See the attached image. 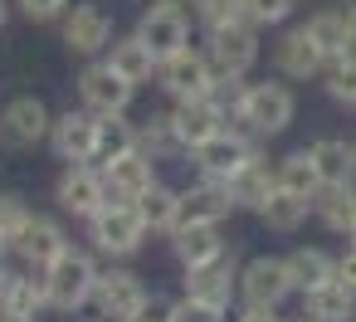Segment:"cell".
I'll return each mask as SVG.
<instances>
[{"label": "cell", "mask_w": 356, "mask_h": 322, "mask_svg": "<svg viewBox=\"0 0 356 322\" xmlns=\"http://www.w3.org/2000/svg\"><path fill=\"white\" fill-rule=\"evenodd\" d=\"M171 249H176L181 268H200V264L225 254V234H220V225H176L171 230Z\"/></svg>", "instance_id": "obj_24"}, {"label": "cell", "mask_w": 356, "mask_h": 322, "mask_svg": "<svg viewBox=\"0 0 356 322\" xmlns=\"http://www.w3.org/2000/svg\"><path fill=\"white\" fill-rule=\"evenodd\" d=\"M322 79H327V93H332L337 103H346V108H356V54H341V59H327V69H322Z\"/></svg>", "instance_id": "obj_34"}, {"label": "cell", "mask_w": 356, "mask_h": 322, "mask_svg": "<svg viewBox=\"0 0 356 322\" xmlns=\"http://www.w3.org/2000/svg\"><path fill=\"white\" fill-rule=\"evenodd\" d=\"M307 152H312V161H317V171H322V186L356 176V152H351L341 137H322V142H312Z\"/></svg>", "instance_id": "obj_30"}, {"label": "cell", "mask_w": 356, "mask_h": 322, "mask_svg": "<svg viewBox=\"0 0 356 322\" xmlns=\"http://www.w3.org/2000/svg\"><path fill=\"white\" fill-rule=\"evenodd\" d=\"M15 283H20V273H15V268H0V312H6V303H10V293H15Z\"/></svg>", "instance_id": "obj_43"}, {"label": "cell", "mask_w": 356, "mask_h": 322, "mask_svg": "<svg viewBox=\"0 0 356 322\" xmlns=\"http://www.w3.org/2000/svg\"><path fill=\"white\" fill-rule=\"evenodd\" d=\"M98 264H93V254H83V249H64L49 268H44V278H49V307L54 312H79L83 303H93V288H98Z\"/></svg>", "instance_id": "obj_2"}, {"label": "cell", "mask_w": 356, "mask_h": 322, "mask_svg": "<svg viewBox=\"0 0 356 322\" xmlns=\"http://www.w3.org/2000/svg\"><path fill=\"white\" fill-rule=\"evenodd\" d=\"M239 322H283L278 307H259V303H244L239 307Z\"/></svg>", "instance_id": "obj_41"}, {"label": "cell", "mask_w": 356, "mask_h": 322, "mask_svg": "<svg viewBox=\"0 0 356 322\" xmlns=\"http://www.w3.org/2000/svg\"><path fill=\"white\" fill-rule=\"evenodd\" d=\"M293 113H298V98L288 93V83L264 79V83H244V93H239V103H234L229 118L249 137H278V132H288Z\"/></svg>", "instance_id": "obj_1"}, {"label": "cell", "mask_w": 356, "mask_h": 322, "mask_svg": "<svg viewBox=\"0 0 356 322\" xmlns=\"http://www.w3.org/2000/svg\"><path fill=\"white\" fill-rule=\"evenodd\" d=\"M15 6H20L30 20H40V25H49V20H64V15H69V0H15Z\"/></svg>", "instance_id": "obj_39"}, {"label": "cell", "mask_w": 356, "mask_h": 322, "mask_svg": "<svg viewBox=\"0 0 356 322\" xmlns=\"http://www.w3.org/2000/svg\"><path fill=\"white\" fill-rule=\"evenodd\" d=\"M49 147H54L59 161H93V152H98V113H88V108L74 113L69 108L64 118H54Z\"/></svg>", "instance_id": "obj_17"}, {"label": "cell", "mask_w": 356, "mask_h": 322, "mask_svg": "<svg viewBox=\"0 0 356 322\" xmlns=\"http://www.w3.org/2000/svg\"><path fill=\"white\" fill-rule=\"evenodd\" d=\"M351 322H356V317H351Z\"/></svg>", "instance_id": "obj_53"}, {"label": "cell", "mask_w": 356, "mask_h": 322, "mask_svg": "<svg viewBox=\"0 0 356 322\" xmlns=\"http://www.w3.org/2000/svg\"><path fill=\"white\" fill-rule=\"evenodd\" d=\"M54 200H59L69 215L88 220V215H98V210L113 200V191H108V176H103L93 161H69V171H64V181H59Z\"/></svg>", "instance_id": "obj_8"}, {"label": "cell", "mask_w": 356, "mask_h": 322, "mask_svg": "<svg viewBox=\"0 0 356 322\" xmlns=\"http://www.w3.org/2000/svg\"><path fill=\"white\" fill-rule=\"evenodd\" d=\"M171 322H225V307H215V303H205V298L186 293V298H176Z\"/></svg>", "instance_id": "obj_36"}, {"label": "cell", "mask_w": 356, "mask_h": 322, "mask_svg": "<svg viewBox=\"0 0 356 322\" xmlns=\"http://www.w3.org/2000/svg\"><path fill=\"white\" fill-rule=\"evenodd\" d=\"M278 186L293 191V195H307V200L322 191V171H317V161H312L307 147H302V152H288V156L278 161Z\"/></svg>", "instance_id": "obj_28"}, {"label": "cell", "mask_w": 356, "mask_h": 322, "mask_svg": "<svg viewBox=\"0 0 356 322\" xmlns=\"http://www.w3.org/2000/svg\"><path fill=\"white\" fill-rule=\"evenodd\" d=\"M234 210H239V205H234L229 181L200 176L191 191H181V225H225Z\"/></svg>", "instance_id": "obj_15"}, {"label": "cell", "mask_w": 356, "mask_h": 322, "mask_svg": "<svg viewBox=\"0 0 356 322\" xmlns=\"http://www.w3.org/2000/svg\"><path fill=\"white\" fill-rule=\"evenodd\" d=\"M210 45V64H215V79H244L254 64H259V25L239 20V25H220V30H205Z\"/></svg>", "instance_id": "obj_4"}, {"label": "cell", "mask_w": 356, "mask_h": 322, "mask_svg": "<svg viewBox=\"0 0 356 322\" xmlns=\"http://www.w3.org/2000/svg\"><path fill=\"white\" fill-rule=\"evenodd\" d=\"M195 166H200V176H215V181H229L249 156H254V137L249 132H239V127H220L210 142H200L195 152Z\"/></svg>", "instance_id": "obj_11"}, {"label": "cell", "mask_w": 356, "mask_h": 322, "mask_svg": "<svg viewBox=\"0 0 356 322\" xmlns=\"http://www.w3.org/2000/svg\"><path fill=\"white\" fill-rule=\"evenodd\" d=\"M132 93H137V83H127L108 59H103V64H88V69L79 74V98H83V108L98 113V118L127 113V108H132Z\"/></svg>", "instance_id": "obj_7"}, {"label": "cell", "mask_w": 356, "mask_h": 322, "mask_svg": "<svg viewBox=\"0 0 356 322\" xmlns=\"http://www.w3.org/2000/svg\"><path fill=\"white\" fill-rule=\"evenodd\" d=\"M229 191H234V205H239V210H254V215H259L264 200L278 191V166H268V161L254 152V156L229 176Z\"/></svg>", "instance_id": "obj_20"}, {"label": "cell", "mask_w": 356, "mask_h": 322, "mask_svg": "<svg viewBox=\"0 0 356 322\" xmlns=\"http://www.w3.org/2000/svg\"><path fill=\"white\" fill-rule=\"evenodd\" d=\"M337 278H341V283H351V288H356V244H346V254H341V259H337Z\"/></svg>", "instance_id": "obj_42"}, {"label": "cell", "mask_w": 356, "mask_h": 322, "mask_svg": "<svg viewBox=\"0 0 356 322\" xmlns=\"http://www.w3.org/2000/svg\"><path fill=\"white\" fill-rule=\"evenodd\" d=\"M312 210L317 220L332 230V234H356V181H332L312 195Z\"/></svg>", "instance_id": "obj_22"}, {"label": "cell", "mask_w": 356, "mask_h": 322, "mask_svg": "<svg viewBox=\"0 0 356 322\" xmlns=\"http://www.w3.org/2000/svg\"><path fill=\"white\" fill-rule=\"evenodd\" d=\"M6 20H10V0H0V30H6Z\"/></svg>", "instance_id": "obj_46"}, {"label": "cell", "mask_w": 356, "mask_h": 322, "mask_svg": "<svg viewBox=\"0 0 356 322\" xmlns=\"http://www.w3.org/2000/svg\"><path fill=\"white\" fill-rule=\"evenodd\" d=\"M156 161L137 147V152H127V156H118V161H108L103 166V176H108V191H113V200H137L152 181H156V171H152Z\"/></svg>", "instance_id": "obj_23"}, {"label": "cell", "mask_w": 356, "mask_h": 322, "mask_svg": "<svg viewBox=\"0 0 356 322\" xmlns=\"http://www.w3.org/2000/svg\"><path fill=\"white\" fill-rule=\"evenodd\" d=\"M132 322H142V317H132Z\"/></svg>", "instance_id": "obj_51"}, {"label": "cell", "mask_w": 356, "mask_h": 322, "mask_svg": "<svg viewBox=\"0 0 356 322\" xmlns=\"http://www.w3.org/2000/svg\"><path fill=\"white\" fill-rule=\"evenodd\" d=\"M351 244H356V234H351Z\"/></svg>", "instance_id": "obj_50"}, {"label": "cell", "mask_w": 356, "mask_h": 322, "mask_svg": "<svg viewBox=\"0 0 356 322\" xmlns=\"http://www.w3.org/2000/svg\"><path fill=\"white\" fill-rule=\"evenodd\" d=\"M0 322H35V317H20V312H0Z\"/></svg>", "instance_id": "obj_45"}, {"label": "cell", "mask_w": 356, "mask_h": 322, "mask_svg": "<svg viewBox=\"0 0 356 322\" xmlns=\"http://www.w3.org/2000/svg\"><path fill=\"white\" fill-rule=\"evenodd\" d=\"M346 30H351V49H356V6L346 10Z\"/></svg>", "instance_id": "obj_44"}, {"label": "cell", "mask_w": 356, "mask_h": 322, "mask_svg": "<svg viewBox=\"0 0 356 322\" xmlns=\"http://www.w3.org/2000/svg\"><path fill=\"white\" fill-rule=\"evenodd\" d=\"M273 69L283 79H317L327 69V49L317 45V35L307 25H293L278 45H273Z\"/></svg>", "instance_id": "obj_14"}, {"label": "cell", "mask_w": 356, "mask_h": 322, "mask_svg": "<svg viewBox=\"0 0 356 322\" xmlns=\"http://www.w3.org/2000/svg\"><path fill=\"white\" fill-rule=\"evenodd\" d=\"M288 293H298L293 283V268L288 259H273V254H259L239 268V303H259V307H278Z\"/></svg>", "instance_id": "obj_5"}, {"label": "cell", "mask_w": 356, "mask_h": 322, "mask_svg": "<svg viewBox=\"0 0 356 322\" xmlns=\"http://www.w3.org/2000/svg\"><path fill=\"white\" fill-rule=\"evenodd\" d=\"M54 118L40 98H10L6 108H0V142H6L10 152H30L49 137Z\"/></svg>", "instance_id": "obj_9"}, {"label": "cell", "mask_w": 356, "mask_h": 322, "mask_svg": "<svg viewBox=\"0 0 356 322\" xmlns=\"http://www.w3.org/2000/svg\"><path fill=\"white\" fill-rule=\"evenodd\" d=\"M108 64L127 79V83H152L156 79V54H152V45L142 40V35H127V40H113V49H108Z\"/></svg>", "instance_id": "obj_26"}, {"label": "cell", "mask_w": 356, "mask_h": 322, "mask_svg": "<svg viewBox=\"0 0 356 322\" xmlns=\"http://www.w3.org/2000/svg\"><path fill=\"white\" fill-rule=\"evenodd\" d=\"M137 152V122H127V113H113V118H98V152H93V166L103 171L108 161Z\"/></svg>", "instance_id": "obj_27"}, {"label": "cell", "mask_w": 356, "mask_h": 322, "mask_svg": "<svg viewBox=\"0 0 356 322\" xmlns=\"http://www.w3.org/2000/svg\"><path fill=\"white\" fill-rule=\"evenodd\" d=\"M93 307H98L103 317H113V322H132V317H142V307H147V288H142V278H137L132 268H108V273H98Z\"/></svg>", "instance_id": "obj_10"}, {"label": "cell", "mask_w": 356, "mask_h": 322, "mask_svg": "<svg viewBox=\"0 0 356 322\" xmlns=\"http://www.w3.org/2000/svg\"><path fill=\"white\" fill-rule=\"evenodd\" d=\"M283 322H307V317H283Z\"/></svg>", "instance_id": "obj_49"}, {"label": "cell", "mask_w": 356, "mask_h": 322, "mask_svg": "<svg viewBox=\"0 0 356 322\" xmlns=\"http://www.w3.org/2000/svg\"><path fill=\"white\" fill-rule=\"evenodd\" d=\"M132 205H137V215L147 220L152 234H171V230L181 225V191H171L166 181H152Z\"/></svg>", "instance_id": "obj_25"}, {"label": "cell", "mask_w": 356, "mask_h": 322, "mask_svg": "<svg viewBox=\"0 0 356 322\" xmlns=\"http://www.w3.org/2000/svg\"><path fill=\"white\" fill-rule=\"evenodd\" d=\"M307 30L317 35V45L327 49V59L356 54V49H351V30H346V15H341V10H317V15L307 20Z\"/></svg>", "instance_id": "obj_32"}, {"label": "cell", "mask_w": 356, "mask_h": 322, "mask_svg": "<svg viewBox=\"0 0 356 322\" xmlns=\"http://www.w3.org/2000/svg\"><path fill=\"white\" fill-rule=\"evenodd\" d=\"M137 147H142L152 161L176 156V152H181V142H176V132H171V118H166V113H152L147 122H137Z\"/></svg>", "instance_id": "obj_33"}, {"label": "cell", "mask_w": 356, "mask_h": 322, "mask_svg": "<svg viewBox=\"0 0 356 322\" xmlns=\"http://www.w3.org/2000/svg\"><path fill=\"white\" fill-rule=\"evenodd\" d=\"M25 220H30V210H25V200L6 191V195H0V230H6V234L15 239V234L25 230Z\"/></svg>", "instance_id": "obj_38"}, {"label": "cell", "mask_w": 356, "mask_h": 322, "mask_svg": "<svg viewBox=\"0 0 356 322\" xmlns=\"http://www.w3.org/2000/svg\"><path fill=\"white\" fill-rule=\"evenodd\" d=\"M64 45L74 54H83V59L103 54L113 45V15L103 6H88V0H83V6H69V15H64Z\"/></svg>", "instance_id": "obj_16"}, {"label": "cell", "mask_w": 356, "mask_h": 322, "mask_svg": "<svg viewBox=\"0 0 356 322\" xmlns=\"http://www.w3.org/2000/svg\"><path fill=\"white\" fill-rule=\"evenodd\" d=\"M302 317L307 322H351L356 317V288L341 278H327L322 288L302 293Z\"/></svg>", "instance_id": "obj_21"}, {"label": "cell", "mask_w": 356, "mask_h": 322, "mask_svg": "<svg viewBox=\"0 0 356 322\" xmlns=\"http://www.w3.org/2000/svg\"><path fill=\"white\" fill-rule=\"evenodd\" d=\"M161 6H181L186 10V6H195V0H161Z\"/></svg>", "instance_id": "obj_47"}, {"label": "cell", "mask_w": 356, "mask_h": 322, "mask_svg": "<svg viewBox=\"0 0 356 322\" xmlns=\"http://www.w3.org/2000/svg\"><path fill=\"white\" fill-rule=\"evenodd\" d=\"M351 152H356V142H351Z\"/></svg>", "instance_id": "obj_52"}, {"label": "cell", "mask_w": 356, "mask_h": 322, "mask_svg": "<svg viewBox=\"0 0 356 322\" xmlns=\"http://www.w3.org/2000/svg\"><path fill=\"white\" fill-rule=\"evenodd\" d=\"M176 312V298H161V293H147V307H142V322H171Z\"/></svg>", "instance_id": "obj_40"}, {"label": "cell", "mask_w": 356, "mask_h": 322, "mask_svg": "<svg viewBox=\"0 0 356 322\" xmlns=\"http://www.w3.org/2000/svg\"><path fill=\"white\" fill-rule=\"evenodd\" d=\"M195 20L205 30H220V25H239L249 15H244V0H195Z\"/></svg>", "instance_id": "obj_35"}, {"label": "cell", "mask_w": 356, "mask_h": 322, "mask_svg": "<svg viewBox=\"0 0 356 322\" xmlns=\"http://www.w3.org/2000/svg\"><path fill=\"white\" fill-rule=\"evenodd\" d=\"M10 249H15L30 268H49V264L69 249V234L59 230V220H49V215H30L25 230L10 239Z\"/></svg>", "instance_id": "obj_18"}, {"label": "cell", "mask_w": 356, "mask_h": 322, "mask_svg": "<svg viewBox=\"0 0 356 322\" xmlns=\"http://www.w3.org/2000/svg\"><path fill=\"white\" fill-rule=\"evenodd\" d=\"M156 83L181 103V98H205L210 88H215V64H210V54H200V49H181V54H171V59H161L156 64Z\"/></svg>", "instance_id": "obj_6"}, {"label": "cell", "mask_w": 356, "mask_h": 322, "mask_svg": "<svg viewBox=\"0 0 356 322\" xmlns=\"http://www.w3.org/2000/svg\"><path fill=\"white\" fill-rule=\"evenodd\" d=\"M249 25H283L293 15V0H244Z\"/></svg>", "instance_id": "obj_37"}, {"label": "cell", "mask_w": 356, "mask_h": 322, "mask_svg": "<svg viewBox=\"0 0 356 322\" xmlns=\"http://www.w3.org/2000/svg\"><path fill=\"white\" fill-rule=\"evenodd\" d=\"M147 234H152V230H147V220L137 215L132 200H108L98 215H88V239H93V249H103V254H113V259L137 254Z\"/></svg>", "instance_id": "obj_3"}, {"label": "cell", "mask_w": 356, "mask_h": 322, "mask_svg": "<svg viewBox=\"0 0 356 322\" xmlns=\"http://www.w3.org/2000/svg\"><path fill=\"white\" fill-rule=\"evenodd\" d=\"M288 268H293V283H298V293H307V288H322L327 278H337V259H332L327 249H293V254H288Z\"/></svg>", "instance_id": "obj_31"}, {"label": "cell", "mask_w": 356, "mask_h": 322, "mask_svg": "<svg viewBox=\"0 0 356 322\" xmlns=\"http://www.w3.org/2000/svg\"><path fill=\"white\" fill-rule=\"evenodd\" d=\"M171 132H176V142H181V152H195L200 142H210L220 127H225V108L205 93V98H181L171 113Z\"/></svg>", "instance_id": "obj_12"}, {"label": "cell", "mask_w": 356, "mask_h": 322, "mask_svg": "<svg viewBox=\"0 0 356 322\" xmlns=\"http://www.w3.org/2000/svg\"><path fill=\"white\" fill-rule=\"evenodd\" d=\"M307 210H312V200L307 195H293V191H273L268 200H264V210H259V220L268 225V230H283V234H293L302 220H307Z\"/></svg>", "instance_id": "obj_29"}, {"label": "cell", "mask_w": 356, "mask_h": 322, "mask_svg": "<svg viewBox=\"0 0 356 322\" xmlns=\"http://www.w3.org/2000/svg\"><path fill=\"white\" fill-rule=\"evenodd\" d=\"M6 249H10V234H6V230H0V254H6Z\"/></svg>", "instance_id": "obj_48"}, {"label": "cell", "mask_w": 356, "mask_h": 322, "mask_svg": "<svg viewBox=\"0 0 356 322\" xmlns=\"http://www.w3.org/2000/svg\"><path fill=\"white\" fill-rule=\"evenodd\" d=\"M137 35L152 45L156 59H171V54H181L191 45V20H186L181 6H161V0H152V10L137 20Z\"/></svg>", "instance_id": "obj_13"}, {"label": "cell", "mask_w": 356, "mask_h": 322, "mask_svg": "<svg viewBox=\"0 0 356 322\" xmlns=\"http://www.w3.org/2000/svg\"><path fill=\"white\" fill-rule=\"evenodd\" d=\"M186 293L215 303V307H229L239 298V268H234V254H220L200 268H186Z\"/></svg>", "instance_id": "obj_19"}]
</instances>
